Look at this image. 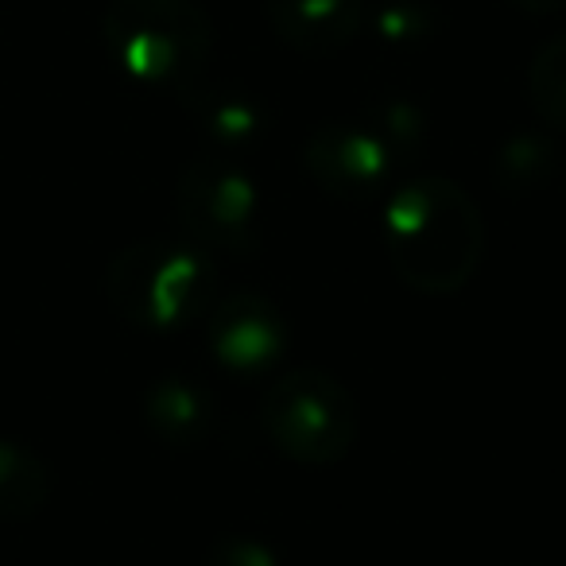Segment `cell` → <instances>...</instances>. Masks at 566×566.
Instances as JSON below:
<instances>
[{"label": "cell", "mask_w": 566, "mask_h": 566, "mask_svg": "<svg viewBox=\"0 0 566 566\" xmlns=\"http://www.w3.org/2000/svg\"><path fill=\"white\" fill-rule=\"evenodd\" d=\"M481 210L458 182L427 175L396 190L385 210V249L392 272L423 295L462 292L481 264Z\"/></svg>", "instance_id": "1"}, {"label": "cell", "mask_w": 566, "mask_h": 566, "mask_svg": "<svg viewBox=\"0 0 566 566\" xmlns=\"http://www.w3.org/2000/svg\"><path fill=\"white\" fill-rule=\"evenodd\" d=\"M105 292L125 323L175 331L198 323L218 300V268L190 244L140 241L109 264Z\"/></svg>", "instance_id": "2"}, {"label": "cell", "mask_w": 566, "mask_h": 566, "mask_svg": "<svg viewBox=\"0 0 566 566\" xmlns=\"http://www.w3.org/2000/svg\"><path fill=\"white\" fill-rule=\"evenodd\" d=\"M105 43L136 78L190 90L210 59L213 32L190 0H113Z\"/></svg>", "instance_id": "3"}, {"label": "cell", "mask_w": 566, "mask_h": 566, "mask_svg": "<svg viewBox=\"0 0 566 566\" xmlns=\"http://www.w3.org/2000/svg\"><path fill=\"white\" fill-rule=\"evenodd\" d=\"M264 431L303 465H334L357 442V408L346 385L323 369H295L264 396Z\"/></svg>", "instance_id": "4"}, {"label": "cell", "mask_w": 566, "mask_h": 566, "mask_svg": "<svg viewBox=\"0 0 566 566\" xmlns=\"http://www.w3.org/2000/svg\"><path fill=\"white\" fill-rule=\"evenodd\" d=\"M179 221L210 249L252 256L260 249V202L249 175L229 164H195L179 179Z\"/></svg>", "instance_id": "5"}, {"label": "cell", "mask_w": 566, "mask_h": 566, "mask_svg": "<svg viewBox=\"0 0 566 566\" xmlns=\"http://www.w3.org/2000/svg\"><path fill=\"white\" fill-rule=\"evenodd\" d=\"M307 167L331 195L338 198H373L392 175L388 140L373 128L331 125L318 128L307 144Z\"/></svg>", "instance_id": "6"}, {"label": "cell", "mask_w": 566, "mask_h": 566, "mask_svg": "<svg viewBox=\"0 0 566 566\" xmlns=\"http://www.w3.org/2000/svg\"><path fill=\"white\" fill-rule=\"evenodd\" d=\"M210 346L233 373H260L280 361L287 346V323L272 300L256 292H233L210 311Z\"/></svg>", "instance_id": "7"}, {"label": "cell", "mask_w": 566, "mask_h": 566, "mask_svg": "<svg viewBox=\"0 0 566 566\" xmlns=\"http://www.w3.org/2000/svg\"><path fill=\"white\" fill-rule=\"evenodd\" d=\"M283 43L303 55H331L357 32V0H264Z\"/></svg>", "instance_id": "8"}, {"label": "cell", "mask_w": 566, "mask_h": 566, "mask_svg": "<svg viewBox=\"0 0 566 566\" xmlns=\"http://www.w3.org/2000/svg\"><path fill=\"white\" fill-rule=\"evenodd\" d=\"M144 419L159 442L175 450H195L210 439L218 408H213L210 392L198 388L195 380L164 377L151 385L148 400H144Z\"/></svg>", "instance_id": "9"}, {"label": "cell", "mask_w": 566, "mask_h": 566, "mask_svg": "<svg viewBox=\"0 0 566 566\" xmlns=\"http://www.w3.org/2000/svg\"><path fill=\"white\" fill-rule=\"evenodd\" d=\"M51 478L43 462L20 442H0V520H28L43 509Z\"/></svg>", "instance_id": "10"}, {"label": "cell", "mask_w": 566, "mask_h": 566, "mask_svg": "<svg viewBox=\"0 0 566 566\" xmlns=\"http://www.w3.org/2000/svg\"><path fill=\"white\" fill-rule=\"evenodd\" d=\"M190 113L202 120V128L221 144H249L264 125L260 102L237 94V90H210V94H190Z\"/></svg>", "instance_id": "11"}, {"label": "cell", "mask_w": 566, "mask_h": 566, "mask_svg": "<svg viewBox=\"0 0 566 566\" xmlns=\"http://www.w3.org/2000/svg\"><path fill=\"white\" fill-rule=\"evenodd\" d=\"M527 86H532V102L539 109V117L555 128H566V35L547 43L535 55Z\"/></svg>", "instance_id": "12"}, {"label": "cell", "mask_w": 566, "mask_h": 566, "mask_svg": "<svg viewBox=\"0 0 566 566\" xmlns=\"http://www.w3.org/2000/svg\"><path fill=\"white\" fill-rule=\"evenodd\" d=\"M202 566H280V558L272 555V547L252 535H221L210 543Z\"/></svg>", "instance_id": "13"}, {"label": "cell", "mask_w": 566, "mask_h": 566, "mask_svg": "<svg viewBox=\"0 0 566 566\" xmlns=\"http://www.w3.org/2000/svg\"><path fill=\"white\" fill-rule=\"evenodd\" d=\"M520 9H527V12H558V9H566V0H516Z\"/></svg>", "instance_id": "14"}]
</instances>
